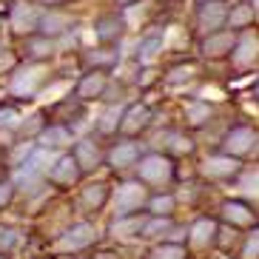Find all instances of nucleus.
Masks as SVG:
<instances>
[{"label":"nucleus","mask_w":259,"mask_h":259,"mask_svg":"<svg viewBox=\"0 0 259 259\" xmlns=\"http://www.w3.org/2000/svg\"><path fill=\"white\" fill-rule=\"evenodd\" d=\"M94 234H97V231H94L92 225L80 222V225H74L69 234L63 236L57 248H60V251H69V248H71V251H77V248H85L89 242H94Z\"/></svg>","instance_id":"obj_1"},{"label":"nucleus","mask_w":259,"mask_h":259,"mask_svg":"<svg viewBox=\"0 0 259 259\" xmlns=\"http://www.w3.org/2000/svg\"><path fill=\"white\" fill-rule=\"evenodd\" d=\"M140 177L148 180V183H162V180L171 177V165H168V160H162V157H145V160L140 162Z\"/></svg>","instance_id":"obj_2"},{"label":"nucleus","mask_w":259,"mask_h":259,"mask_svg":"<svg viewBox=\"0 0 259 259\" xmlns=\"http://www.w3.org/2000/svg\"><path fill=\"white\" fill-rule=\"evenodd\" d=\"M140 202H143V188L140 185L134 183L120 185V191H117V213L134 211V208H140Z\"/></svg>","instance_id":"obj_3"},{"label":"nucleus","mask_w":259,"mask_h":259,"mask_svg":"<svg viewBox=\"0 0 259 259\" xmlns=\"http://www.w3.org/2000/svg\"><path fill=\"white\" fill-rule=\"evenodd\" d=\"M77 171H80V160L77 157H63L52 168V180H57V183H74Z\"/></svg>","instance_id":"obj_4"},{"label":"nucleus","mask_w":259,"mask_h":259,"mask_svg":"<svg viewBox=\"0 0 259 259\" xmlns=\"http://www.w3.org/2000/svg\"><path fill=\"white\" fill-rule=\"evenodd\" d=\"M253 140H256V137H253L251 128H236V131H231V134H228L225 148H228V151H234V154H245L248 148H251Z\"/></svg>","instance_id":"obj_5"},{"label":"nucleus","mask_w":259,"mask_h":259,"mask_svg":"<svg viewBox=\"0 0 259 259\" xmlns=\"http://www.w3.org/2000/svg\"><path fill=\"white\" fill-rule=\"evenodd\" d=\"M202 171H205L208 177H228L236 171V162L231 160V157H211V160H205Z\"/></svg>","instance_id":"obj_6"},{"label":"nucleus","mask_w":259,"mask_h":259,"mask_svg":"<svg viewBox=\"0 0 259 259\" xmlns=\"http://www.w3.org/2000/svg\"><path fill=\"white\" fill-rule=\"evenodd\" d=\"M222 20H225L222 3H208V6H202V12H199V23L205 26V29H217Z\"/></svg>","instance_id":"obj_7"},{"label":"nucleus","mask_w":259,"mask_h":259,"mask_svg":"<svg viewBox=\"0 0 259 259\" xmlns=\"http://www.w3.org/2000/svg\"><path fill=\"white\" fill-rule=\"evenodd\" d=\"M40 77H43V69H29V71H23V74L15 80V92H17V94H23V92L29 94L31 89L40 83Z\"/></svg>","instance_id":"obj_8"},{"label":"nucleus","mask_w":259,"mask_h":259,"mask_svg":"<svg viewBox=\"0 0 259 259\" xmlns=\"http://www.w3.org/2000/svg\"><path fill=\"white\" fill-rule=\"evenodd\" d=\"M134 160H137V145L134 143H122L111 151V162L114 165H131Z\"/></svg>","instance_id":"obj_9"},{"label":"nucleus","mask_w":259,"mask_h":259,"mask_svg":"<svg viewBox=\"0 0 259 259\" xmlns=\"http://www.w3.org/2000/svg\"><path fill=\"white\" fill-rule=\"evenodd\" d=\"M34 23H37L34 9H29V6H17V9H15V29H17V31L34 29Z\"/></svg>","instance_id":"obj_10"},{"label":"nucleus","mask_w":259,"mask_h":259,"mask_svg":"<svg viewBox=\"0 0 259 259\" xmlns=\"http://www.w3.org/2000/svg\"><path fill=\"white\" fill-rule=\"evenodd\" d=\"M145 122H148V108H143V106H134L125 114V122H122V128L125 131H137V128H143Z\"/></svg>","instance_id":"obj_11"},{"label":"nucleus","mask_w":259,"mask_h":259,"mask_svg":"<svg viewBox=\"0 0 259 259\" xmlns=\"http://www.w3.org/2000/svg\"><path fill=\"white\" fill-rule=\"evenodd\" d=\"M225 217H228L231 222H239V225H248V222H253V213L248 211L242 202H228V205H225Z\"/></svg>","instance_id":"obj_12"},{"label":"nucleus","mask_w":259,"mask_h":259,"mask_svg":"<svg viewBox=\"0 0 259 259\" xmlns=\"http://www.w3.org/2000/svg\"><path fill=\"white\" fill-rule=\"evenodd\" d=\"M77 160H80V165H83V168H92V165H97L100 154H97V148H94L89 140H83V143L77 145Z\"/></svg>","instance_id":"obj_13"},{"label":"nucleus","mask_w":259,"mask_h":259,"mask_svg":"<svg viewBox=\"0 0 259 259\" xmlns=\"http://www.w3.org/2000/svg\"><path fill=\"white\" fill-rule=\"evenodd\" d=\"M213 222H208V220H199L197 225H194V236H191V239H194V245H199V248H202V245H208L213 239Z\"/></svg>","instance_id":"obj_14"},{"label":"nucleus","mask_w":259,"mask_h":259,"mask_svg":"<svg viewBox=\"0 0 259 259\" xmlns=\"http://www.w3.org/2000/svg\"><path fill=\"white\" fill-rule=\"evenodd\" d=\"M106 185H89L85 188V194H83V199H85V205L89 208H100L103 202H106Z\"/></svg>","instance_id":"obj_15"},{"label":"nucleus","mask_w":259,"mask_h":259,"mask_svg":"<svg viewBox=\"0 0 259 259\" xmlns=\"http://www.w3.org/2000/svg\"><path fill=\"white\" fill-rule=\"evenodd\" d=\"M231 43H234L231 34H220V37L205 40V52L208 54H225V52H231Z\"/></svg>","instance_id":"obj_16"},{"label":"nucleus","mask_w":259,"mask_h":259,"mask_svg":"<svg viewBox=\"0 0 259 259\" xmlns=\"http://www.w3.org/2000/svg\"><path fill=\"white\" fill-rule=\"evenodd\" d=\"M103 83H106V80H103V74H92L83 85H80V94H83V97H94V94L103 92Z\"/></svg>","instance_id":"obj_17"},{"label":"nucleus","mask_w":259,"mask_h":259,"mask_svg":"<svg viewBox=\"0 0 259 259\" xmlns=\"http://www.w3.org/2000/svg\"><path fill=\"white\" fill-rule=\"evenodd\" d=\"M253 54H256V40H253V37H245L242 46H239V54H236V63H239V66H245V63L251 60Z\"/></svg>","instance_id":"obj_18"},{"label":"nucleus","mask_w":259,"mask_h":259,"mask_svg":"<svg viewBox=\"0 0 259 259\" xmlns=\"http://www.w3.org/2000/svg\"><path fill=\"white\" fill-rule=\"evenodd\" d=\"M43 140H46V145H63V143H69V131L66 128H49L46 134H43Z\"/></svg>","instance_id":"obj_19"},{"label":"nucleus","mask_w":259,"mask_h":259,"mask_svg":"<svg viewBox=\"0 0 259 259\" xmlns=\"http://www.w3.org/2000/svg\"><path fill=\"white\" fill-rule=\"evenodd\" d=\"M120 117H122L120 108H111V111H106V117H103V122H100V128H103V131H114L117 125H120Z\"/></svg>","instance_id":"obj_20"},{"label":"nucleus","mask_w":259,"mask_h":259,"mask_svg":"<svg viewBox=\"0 0 259 259\" xmlns=\"http://www.w3.org/2000/svg\"><path fill=\"white\" fill-rule=\"evenodd\" d=\"M63 26H69V20H66V17L63 15H49L46 20H43V31H63Z\"/></svg>","instance_id":"obj_21"},{"label":"nucleus","mask_w":259,"mask_h":259,"mask_svg":"<svg viewBox=\"0 0 259 259\" xmlns=\"http://www.w3.org/2000/svg\"><path fill=\"white\" fill-rule=\"evenodd\" d=\"M251 17H253V9L251 6H239L234 15H231V26H242V23H248Z\"/></svg>","instance_id":"obj_22"},{"label":"nucleus","mask_w":259,"mask_h":259,"mask_svg":"<svg viewBox=\"0 0 259 259\" xmlns=\"http://www.w3.org/2000/svg\"><path fill=\"white\" fill-rule=\"evenodd\" d=\"M183 256V251L177 248V245H165V248H160V251H154L151 259H180Z\"/></svg>","instance_id":"obj_23"},{"label":"nucleus","mask_w":259,"mask_h":259,"mask_svg":"<svg viewBox=\"0 0 259 259\" xmlns=\"http://www.w3.org/2000/svg\"><path fill=\"white\" fill-rule=\"evenodd\" d=\"M171 225H168V220H154L145 225V236H160L162 231H168Z\"/></svg>","instance_id":"obj_24"},{"label":"nucleus","mask_w":259,"mask_h":259,"mask_svg":"<svg viewBox=\"0 0 259 259\" xmlns=\"http://www.w3.org/2000/svg\"><path fill=\"white\" fill-rule=\"evenodd\" d=\"M242 256H245V259H256V256H259V231L251 236V239H248V245H245Z\"/></svg>","instance_id":"obj_25"},{"label":"nucleus","mask_w":259,"mask_h":259,"mask_svg":"<svg viewBox=\"0 0 259 259\" xmlns=\"http://www.w3.org/2000/svg\"><path fill=\"white\" fill-rule=\"evenodd\" d=\"M12 125H17V111L3 108V111H0V128H12Z\"/></svg>","instance_id":"obj_26"},{"label":"nucleus","mask_w":259,"mask_h":259,"mask_svg":"<svg viewBox=\"0 0 259 259\" xmlns=\"http://www.w3.org/2000/svg\"><path fill=\"white\" fill-rule=\"evenodd\" d=\"M208 106H191L188 108V117H191V122H202V120H208Z\"/></svg>","instance_id":"obj_27"},{"label":"nucleus","mask_w":259,"mask_h":259,"mask_svg":"<svg viewBox=\"0 0 259 259\" xmlns=\"http://www.w3.org/2000/svg\"><path fill=\"white\" fill-rule=\"evenodd\" d=\"M157 46H160V40H157V37H151V40H145V43H140V57H143V60H148Z\"/></svg>","instance_id":"obj_28"},{"label":"nucleus","mask_w":259,"mask_h":259,"mask_svg":"<svg viewBox=\"0 0 259 259\" xmlns=\"http://www.w3.org/2000/svg\"><path fill=\"white\" fill-rule=\"evenodd\" d=\"M114 20H103V23H100V37H114V34H117V31H120V29H114Z\"/></svg>","instance_id":"obj_29"},{"label":"nucleus","mask_w":259,"mask_h":259,"mask_svg":"<svg viewBox=\"0 0 259 259\" xmlns=\"http://www.w3.org/2000/svg\"><path fill=\"white\" fill-rule=\"evenodd\" d=\"M151 208H154L157 213H165L168 208H171V197H157V199L151 202Z\"/></svg>","instance_id":"obj_30"},{"label":"nucleus","mask_w":259,"mask_h":259,"mask_svg":"<svg viewBox=\"0 0 259 259\" xmlns=\"http://www.w3.org/2000/svg\"><path fill=\"white\" fill-rule=\"evenodd\" d=\"M242 188H245V191H251V194H253V191L259 194V171H256V174H251L248 180H245V183H242Z\"/></svg>","instance_id":"obj_31"},{"label":"nucleus","mask_w":259,"mask_h":259,"mask_svg":"<svg viewBox=\"0 0 259 259\" xmlns=\"http://www.w3.org/2000/svg\"><path fill=\"white\" fill-rule=\"evenodd\" d=\"M15 242H17L15 231H3V234H0V248H9V245H15Z\"/></svg>","instance_id":"obj_32"},{"label":"nucleus","mask_w":259,"mask_h":259,"mask_svg":"<svg viewBox=\"0 0 259 259\" xmlns=\"http://www.w3.org/2000/svg\"><path fill=\"white\" fill-rule=\"evenodd\" d=\"M143 228V222H120V225H114V234H120V231H140Z\"/></svg>","instance_id":"obj_33"},{"label":"nucleus","mask_w":259,"mask_h":259,"mask_svg":"<svg viewBox=\"0 0 259 259\" xmlns=\"http://www.w3.org/2000/svg\"><path fill=\"white\" fill-rule=\"evenodd\" d=\"M9 197H12V185H0V205L9 202Z\"/></svg>","instance_id":"obj_34"},{"label":"nucleus","mask_w":259,"mask_h":259,"mask_svg":"<svg viewBox=\"0 0 259 259\" xmlns=\"http://www.w3.org/2000/svg\"><path fill=\"white\" fill-rule=\"evenodd\" d=\"M183 77L188 80V77H191V69H177V71H174V77H171V83H177V80H183Z\"/></svg>","instance_id":"obj_35"},{"label":"nucleus","mask_w":259,"mask_h":259,"mask_svg":"<svg viewBox=\"0 0 259 259\" xmlns=\"http://www.w3.org/2000/svg\"><path fill=\"white\" fill-rule=\"evenodd\" d=\"M49 3H57V0H49Z\"/></svg>","instance_id":"obj_36"},{"label":"nucleus","mask_w":259,"mask_h":259,"mask_svg":"<svg viewBox=\"0 0 259 259\" xmlns=\"http://www.w3.org/2000/svg\"><path fill=\"white\" fill-rule=\"evenodd\" d=\"M0 259H3V256H0Z\"/></svg>","instance_id":"obj_37"},{"label":"nucleus","mask_w":259,"mask_h":259,"mask_svg":"<svg viewBox=\"0 0 259 259\" xmlns=\"http://www.w3.org/2000/svg\"><path fill=\"white\" fill-rule=\"evenodd\" d=\"M256 94H259V92H256Z\"/></svg>","instance_id":"obj_38"}]
</instances>
